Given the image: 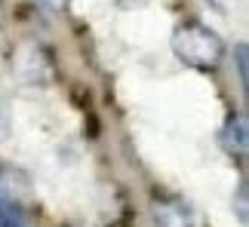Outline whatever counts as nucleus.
I'll use <instances>...</instances> for the list:
<instances>
[{
  "mask_svg": "<svg viewBox=\"0 0 249 227\" xmlns=\"http://www.w3.org/2000/svg\"><path fill=\"white\" fill-rule=\"evenodd\" d=\"M169 46L178 62L197 71H215L225 59V40L203 22H185L169 37Z\"/></svg>",
  "mask_w": 249,
  "mask_h": 227,
  "instance_id": "1",
  "label": "nucleus"
},
{
  "mask_svg": "<svg viewBox=\"0 0 249 227\" xmlns=\"http://www.w3.org/2000/svg\"><path fill=\"white\" fill-rule=\"evenodd\" d=\"M151 218L157 227H203L200 212L181 196H157L151 203Z\"/></svg>",
  "mask_w": 249,
  "mask_h": 227,
  "instance_id": "2",
  "label": "nucleus"
},
{
  "mask_svg": "<svg viewBox=\"0 0 249 227\" xmlns=\"http://www.w3.org/2000/svg\"><path fill=\"white\" fill-rule=\"evenodd\" d=\"M222 147L228 150V154H237V157H243L246 154V117L243 114H231L225 123V129H222Z\"/></svg>",
  "mask_w": 249,
  "mask_h": 227,
  "instance_id": "3",
  "label": "nucleus"
},
{
  "mask_svg": "<svg viewBox=\"0 0 249 227\" xmlns=\"http://www.w3.org/2000/svg\"><path fill=\"white\" fill-rule=\"evenodd\" d=\"M0 227H25L22 215H18L16 206L6 203V200H0Z\"/></svg>",
  "mask_w": 249,
  "mask_h": 227,
  "instance_id": "4",
  "label": "nucleus"
},
{
  "mask_svg": "<svg viewBox=\"0 0 249 227\" xmlns=\"http://www.w3.org/2000/svg\"><path fill=\"white\" fill-rule=\"evenodd\" d=\"M246 194H249V187H246V181H240V184H237V196H234V209H237V218H240V224H246V221H249Z\"/></svg>",
  "mask_w": 249,
  "mask_h": 227,
  "instance_id": "5",
  "label": "nucleus"
},
{
  "mask_svg": "<svg viewBox=\"0 0 249 227\" xmlns=\"http://www.w3.org/2000/svg\"><path fill=\"white\" fill-rule=\"evenodd\" d=\"M234 59H237V74H240V86H243V92H246V86H249V71H246V43H237Z\"/></svg>",
  "mask_w": 249,
  "mask_h": 227,
  "instance_id": "6",
  "label": "nucleus"
},
{
  "mask_svg": "<svg viewBox=\"0 0 249 227\" xmlns=\"http://www.w3.org/2000/svg\"><path fill=\"white\" fill-rule=\"evenodd\" d=\"M40 3H43V6H50V9H65V6L71 3V0H40Z\"/></svg>",
  "mask_w": 249,
  "mask_h": 227,
  "instance_id": "7",
  "label": "nucleus"
},
{
  "mask_svg": "<svg viewBox=\"0 0 249 227\" xmlns=\"http://www.w3.org/2000/svg\"><path fill=\"white\" fill-rule=\"evenodd\" d=\"M0 25H3V6H0Z\"/></svg>",
  "mask_w": 249,
  "mask_h": 227,
  "instance_id": "8",
  "label": "nucleus"
},
{
  "mask_svg": "<svg viewBox=\"0 0 249 227\" xmlns=\"http://www.w3.org/2000/svg\"><path fill=\"white\" fill-rule=\"evenodd\" d=\"M209 3H213V6H218V0H209Z\"/></svg>",
  "mask_w": 249,
  "mask_h": 227,
  "instance_id": "9",
  "label": "nucleus"
}]
</instances>
